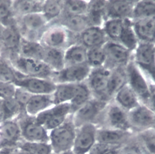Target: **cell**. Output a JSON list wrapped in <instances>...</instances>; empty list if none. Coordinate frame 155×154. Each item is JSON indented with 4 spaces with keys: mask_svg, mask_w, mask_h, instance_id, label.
<instances>
[{
    "mask_svg": "<svg viewBox=\"0 0 155 154\" xmlns=\"http://www.w3.org/2000/svg\"><path fill=\"white\" fill-rule=\"evenodd\" d=\"M154 48H155V47H154Z\"/></svg>",
    "mask_w": 155,
    "mask_h": 154,
    "instance_id": "cell-59",
    "label": "cell"
},
{
    "mask_svg": "<svg viewBox=\"0 0 155 154\" xmlns=\"http://www.w3.org/2000/svg\"><path fill=\"white\" fill-rule=\"evenodd\" d=\"M127 77L128 78L130 86L137 96L143 100L147 104L149 98V86L136 66L130 63L127 69Z\"/></svg>",
    "mask_w": 155,
    "mask_h": 154,
    "instance_id": "cell-16",
    "label": "cell"
},
{
    "mask_svg": "<svg viewBox=\"0 0 155 154\" xmlns=\"http://www.w3.org/2000/svg\"><path fill=\"white\" fill-rule=\"evenodd\" d=\"M16 24L22 37L39 42L40 38L50 25L42 12L28 14L16 19Z\"/></svg>",
    "mask_w": 155,
    "mask_h": 154,
    "instance_id": "cell-3",
    "label": "cell"
},
{
    "mask_svg": "<svg viewBox=\"0 0 155 154\" xmlns=\"http://www.w3.org/2000/svg\"><path fill=\"white\" fill-rule=\"evenodd\" d=\"M33 95L22 88L16 86L13 98L24 108Z\"/></svg>",
    "mask_w": 155,
    "mask_h": 154,
    "instance_id": "cell-46",
    "label": "cell"
},
{
    "mask_svg": "<svg viewBox=\"0 0 155 154\" xmlns=\"http://www.w3.org/2000/svg\"><path fill=\"white\" fill-rule=\"evenodd\" d=\"M15 120L19 126L23 140L49 143L48 130L37 122L36 117L28 115L24 111Z\"/></svg>",
    "mask_w": 155,
    "mask_h": 154,
    "instance_id": "cell-4",
    "label": "cell"
},
{
    "mask_svg": "<svg viewBox=\"0 0 155 154\" xmlns=\"http://www.w3.org/2000/svg\"><path fill=\"white\" fill-rule=\"evenodd\" d=\"M76 133V127L70 114L61 125L50 131L49 143L52 151L60 153L72 150Z\"/></svg>",
    "mask_w": 155,
    "mask_h": 154,
    "instance_id": "cell-1",
    "label": "cell"
},
{
    "mask_svg": "<svg viewBox=\"0 0 155 154\" xmlns=\"http://www.w3.org/2000/svg\"><path fill=\"white\" fill-rule=\"evenodd\" d=\"M90 73L87 64L65 66L59 71L53 72L51 80L56 84L78 83L84 80Z\"/></svg>",
    "mask_w": 155,
    "mask_h": 154,
    "instance_id": "cell-12",
    "label": "cell"
},
{
    "mask_svg": "<svg viewBox=\"0 0 155 154\" xmlns=\"http://www.w3.org/2000/svg\"><path fill=\"white\" fill-rule=\"evenodd\" d=\"M123 46L128 50H131L136 48L137 45V38L129 20L125 18L124 20V28L119 38Z\"/></svg>",
    "mask_w": 155,
    "mask_h": 154,
    "instance_id": "cell-36",
    "label": "cell"
},
{
    "mask_svg": "<svg viewBox=\"0 0 155 154\" xmlns=\"http://www.w3.org/2000/svg\"><path fill=\"white\" fill-rule=\"evenodd\" d=\"M14 85L24 88L32 95H51L56 86V84L50 79L24 77L19 74Z\"/></svg>",
    "mask_w": 155,
    "mask_h": 154,
    "instance_id": "cell-10",
    "label": "cell"
},
{
    "mask_svg": "<svg viewBox=\"0 0 155 154\" xmlns=\"http://www.w3.org/2000/svg\"><path fill=\"white\" fill-rule=\"evenodd\" d=\"M44 50L45 47L39 42L22 37L18 55L22 57L42 61Z\"/></svg>",
    "mask_w": 155,
    "mask_h": 154,
    "instance_id": "cell-21",
    "label": "cell"
},
{
    "mask_svg": "<svg viewBox=\"0 0 155 154\" xmlns=\"http://www.w3.org/2000/svg\"><path fill=\"white\" fill-rule=\"evenodd\" d=\"M133 27L136 36L144 42L151 43L155 40V18L137 19Z\"/></svg>",
    "mask_w": 155,
    "mask_h": 154,
    "instance_id": "cell-18",
    "label": "cell"
},
{
    "mask_svg": "<svg viewBox=\"0 0 155 154\" xmlns=\"http://www.w3.org/2000/svg\"><path fill=\"white\" fill-rule=\"evenodd\" d=\"M18 147H4L0 149V154H16Z\"/></svg>",
    "mask_w": 155,
    "mask_h": 154,
    "instance_id": "cell-50",
    "label": "cell"
},
{
    "mask_svg": "<svg viewBox=\"0 0 155 154\" xmlns=\"http://www.w3.org/2000/svg\"><path fill=\"white\" fill-rule=\"evenodd\" d=\"M105 101L88 100L71 114L72 120L75 127L78 128L88 123L97 126L105 109Z\"/></svg>",
    "mask_w": 155,
    "mask_h": 154,
    "instance_id": "cell-5",
    "label": "cell"
},
{
    "mask_svg": "<svg viewBox=\"0 0 155 154\" xmlns=\"http://www.w3.org/2000/svg\"><path fill=\"white\" fill-rule=\"evenodd\" d=\"M6 60L10 63L18 74L21 76L51 80L54 72L41 60L25 58L18 55Z\"/></svg>",
    "mask_w": 155,
    "mask_h": 154,
    "instance_id": "cell-2",
    "label": "cell"
},
{
    "mask_svg": "<svg viewBox=\"0 0 155 154\" xmlns=\"http://www.w3.org/2000/svg\"><path fill=\"white\" fill-rule=\"evenodd\" d=\"M63 14L59 19V24L65 27L68 31L73 32H83L89 27L90 23L87 18L84 15H66Z\"/></svg>",
    "mask_w": 155,
    "mask_h": 154,
    "instance_id": "cell-27",
    "label": "cell"
},
{
    "mask_svg": "<svg viewBox=\"0 0 155 154\" xmlns=\"http://www.w3.org/2000/svg\"><path fill=\"white\" fill-rule=\"evenodd\" d=\"M124 28V20L121 19H111L105 25V31L113 39H119Z\"/></svg>",
    "mask_w": 155,
    "mask_h": 154,
    "instance_id": "cell-43",
    "label": "cell"
},
{
    "mask_svg": "<svg viewBox=\"0 0 155 154\" xmlns=\"http://www.w3.org/2000/svg\"><path fill=\"white\" fill-rule=\"evenodd\" d=\"M69 40V31L58 24H50L43 32L39 42L46 48L63 50Z\"/></svg>",
    "mask_w": 155,
    "mask_h": 154,
    "instance_id": "cell-11",
    "label": "cell"
},
{
    "mask_svg": "<svg viewBox=\"0 0 155 154\" xmlns=\"http://www.w3.org/2000/svg\"><path fill=\"white\" fill-rule=\"evenodd\" d=\"M137 63L143 69L155 65V48L151 43L143 42L139 45L136 53Z\"/></svg>",
    "mask_w": 155,
    "mask_h": 154,
    "instance_id": "cell-26",
    "label": "cell"
},
{
    "mask_svg": "<svg viewBox=\"0 0 155 154\" xmlns=\"http://www.w3.org/2000/svg\"><path fill=\"white\" fill-rule=\"evenodd\" d=\"M134 135L131 131L97 127L96 141L120 147L129 141Z\"/></svg>",
    "mask_w": 155,
    "mask_h": 154,
    "instance_id": "cell-15",
    "label": "cell"
},
{
    "mask_svg": "<svg viewBox=\"0 0 155 154\" xmlns=\"http://www.w3.org/2000/svg\"><path fill=\"white\" fill-rule=\"evenodd\" d=\"M50 154H74L72 150H69L67 152H60V153H55L52 152Z\"/></svg>",
    "mask_w": 155,
    "mask_h": 154,
    "instance_id": "cell-53",
    "label": "cell"
},
{
    "mask_svg": "<svg viewBox=\"0 0 155 154\" xmlns=\"http://www.w3.org/2000/svg\"><path fill=\"white\" fill-rule=\"evenodd\" d=\"M149 98L145 106L148 107L155 113V85H151L149 86Z\"/></svg>",
    "mask_w": 155,
    "mask_h": 154,
    "instance_id": "cell-49",
    "label": "cell"
},
{
    "mask_svg": "<svg viewBox=\"0 0 155 154\" xmlns=\"http://www.w3.org/2000/svg\"><path fill=\"white\" fill-rule=\"evenodd\" d=\"M52 106L53 103L51 95H33L26 104L24 111L27 115L36 117Z\"/></svg>",
    "mask_w": 155,
    "mask_h": 154,
    "instance_id": "cell-20",
    "label": "cell"
},
{
    "mask_svg": "<svg viewBox=\"0 0 155 154\" xmlns=\"http://www.w3.org/2000/svg\"><path fill=\"white\" fill-rule=\"evenodd\" d=\"M119 147H120L96 141L88 153L90 154H105L113 149H117Z\"/></svg>",
    "mask_w": 155,
    "mask_h": 154,
    "instance_id": "cell-48",
    "label": "cell"
},
{
    "mask_svg": "<svg viewBox=\"0 0 155 154\" xmlns=\"http://www.w3.org/2000/svg\"><path fill=\"white\" fill-rule=\"evenodd\" d=\"M87 154H90V153H87Z\"/></svg>",
    "mask_w": 155,
    "mask_h": 154,
    "instance_id": "cell-58",
    "label": "cell"
},
{
    "mask_svg": "<svg viewBox=\"0 0 155 154\" xmlns=\"http://www.w3.org/2000/svg\"><path fill=\"white\" fill-rule=\"evenodd\" d=\"M81 39L84 45L90 48L101 47L104 43L105 34L99 27L91 26L82 32Z\"/></svg>",
    "mask_w": 155,
    "mask_h": 154,
    "instance_id": "cell-28",
    "label": "cell"
},
{
    "mask_svg": "<svg viewBox=\"0 0 155 154\" xmlns=\"http://www.w3.org/2000/svg\"><path fill=\"white\" fill-rule=\"evenodd\" d=\"M90 91L88 88L82 84L77 85V89L75 96L70 103L71 109V114L85 103L89 98Z\"/></svg>",
    "mask_w": 155,
    "mask_h": 154,
    "instance_id": "cell-42",
    "label": "cell"
},
{
    "mask_svg": "<svg viewBox=\"0 0 155 154\" xmlns=\"http://www.w3.org/2000/svg\"><path fill=\"white\" fill-rule=\"evenodd\" d=\"M17 78V72L7 60L0 56V80L14 84Z\"/></svg>",
    "mask_w": 155,
    "mask_h": 154,
    "instance_id": "cell-41",
    "label": "cell"
},
{
    "mask_svg": "<svg viewBox=\"0 0 155 154\" xmlns=\"http://www.w3.org/2000/svg\"><path fill=\"white\" fill-rule=\"evenodd\" d=\"M118 148L117 149H113L108 152H107L105 154H118V150H117Z\"/></svg>",
    "mask_w": 155,
    "mask_h": 154,
    "instance_id": "cell-54",
    "label": "cell"
},
{
    "mask_svg": "<svg viewBox=\"0 0 155 154\" xmlns=\"http://www.w3.org/2000/svg\"><path fill=\"white\" fill-rule=\"evenodd\" d=\"M111 71L107 69H97L91 72L88 77L90 88L97 94H107L108 79Z\"/></svg>",
    "mask_w": 155,
    "mask_h": 154,
    "instance_id": "cell-22",
    "label": "cell"
},
{
    "mask_svg": "<svg viewBox=\"0 0 155 154\" xmlns=\"http://www.w3.org/2000/svg\"><path fill=\"white\" fill-rule=\"evenodd\" d=\"M106 60V55L104 49L101 47L90 48L87 51V62L95 67L101 66Z\"/></svg>",
    "mask_w": 155,
    "mask_h": 154,
    "instance_id": "cell-44",
    "label": "cell"
},
{
    "mask_svg": "<svg viewBox=\"0 0 155 154\" xmlns=\"http://www.w3.org/2000/svg\"><path fill=\"white\" fill-rule=\"evenodd\" d=\"M64 60L65 66L86 64L87 51L85 48L80 45L70 47L64 53Z\"/></svg>",
    "mask_w": 155,
    "mask_h": 154,
    "instance_id": "cell-30",
    "label": "cell"
},
{
    "mask_svg": "<svg viewBox=\"0 0 155 154\" xmlns=\"http://www.w3.org/2000/svg\"><path fill=\"white\" fill-rule=\"evenodd\" d=\"M16 86L13 83L0 80V98L2 100L13 98Z\"/></svg>",
    "mask_w": 155,
    "mask_h": 154,
    "instance_id": "cell-47",
    "label": "cell"
},
{
    "mask_svg": "<svg viewBox=\"0 0 155 154\" xmlns=\"http://www.w3.org/2000/svg\"><path fill=\"white\" fill-rule=\"evenodd\" d=\"M153 129H155V126L154 127V128H153Z\"/></svg>",
    "mask_w": 155,
    "mask_h": 154,
    "instance_id": "cell-57",
    "label": "cell"
},
{
    "mask_svg": "<svg viewBox=\"0 0 155 154\" xmlns=\"http://www.w3.org/2000/svg\"><path fill=\"white\" fill-rule=\"evenodd\" d=\"M128 120L131 132L139 133L155 126V113L145 105H139L128 111Z\"/></svg>",
    "mask_w": 155,
    "mask_h": 154,
    "instance_id": "cell-8",
    "label": "cell"
},
{
    "mask_svg": "<svg viewBox=\"0 0 155 154\" xmlns=\"http://www.w3.org/2000/svg\"><path fill=\"white\" fill-rule=\"evenodd\" d=\"M107 2L105 1H91L88 4L87 18L93 26L97 27L100 24L103 16L106 14Z\"/></svg>",
    "mask_w": 155,
    "mask_h": 154,
    "instance_id": "cell-31",
    "label": "cell"
},
{
    "mask_svg": "<svg viewBox=\"0 0 155 154\" xmlns=\"http://www.w3.org/2000/svg\"><path fill=\"white\" fill-rule=\"evenodd\" d=\"M64 9V1L47 0L44 1L42 13L48 21L51 23L61 16Z\"/></svg>",
    "mask_w": 155,
    "mask_h": 154,
    "instance_id": "cell-33",
    "label": "cell"
},
{
    "mask_svg": "<svg viewBox=\"0 0 155 154\" xmlns=\"http://www.w3.org/2000/svg\"><path fill=\"white\" fill-rule=\"evenodd\" d=\"M2 99H1V98H0V106H1V103H2Z\"/></svg>",
    "mask_w": 155,
    "mask_h": 154,
    "instance_id": "cell-56",
    "label": "cell"
},
{
    "mask_svg": "<svg viewBox=\"0 0 155 154\" xmlns=\"http://www.w3.org/2000/svg\"><path fill=\"white\" fill-rule=\"evenodd\" d=\"M18 149L32 154H50L53 152L50 143L28 142L24 140L19 143Z\"/></svg>",
    "mask_w": 155,
    "mask_h": 154,
    "instance_id": "cell-38",
    "label": "cell"
},
{
    "mask_svg": "<svg viewBox=\"0 0 155 154\" xmlns=\"http://www.w3.org/2000/svg\"><path fill=\"white\" fill-rule=\"evenodd\" d=\"M44 1L41 0H15L13 1L12 8L15 18L23 16L42 12Z\"/></svg>",
    "mask_w": 155,
    "mask_h": 154,
    "instance_id": "cell-23",
    "label": "cell"
},
{
    "mask_svg": "<svg viewBox=\"0 0 155 154\" xmlns=\"http://www.w3.org/2000/svg\"><path fill=\"white\" fill-rule=\"evenodd\" d=\"M104 50L106 55V60L107 59H109V61L113 65L120 68L121 66L127 64L129 57V52L123 45L110 42L105 45Z\"/></svg>",
    "mask_w": 155,
    "mask_h": 154,
    "instance_id": "cell-19",
    "label": "cell"
},
{
    "mask_svg": "<svg viewBox=\"0 0 155 154\" xmlns=\"http://www.w3.org/2000/svg\"><path fill=\"white\" fill-rule=\"evenodd\" d=\"M136 137L144 154H155V129L136 133Z\"/></svg>",
    "mask_w": 155,
    "mask_h": 154,
    "instance_id": "cell-34",
    "label": "cell"
},
{
    "mask_svg": "<svg viewBox=\"0 0 155 154\" xmlns=\"http://www.w3.org/2000/svg\"><path fill=\"white\" fill-rule=\"evenodd\" d=\"M12 4V0H0V24L4 27L16 24Z\"/></svg>",
    "mask_w": 155,
    "mask_h": 154,
    "instance_id": "cell-39",
    "label": "cell"
},
{
    "mask_svg": "<svg viewBox=\"0 0 155 154\" xmlns=\"http://www.w3.org/2000/svg\"><path fill=\"white\" fill-rule=\"evenodd\" d=\"M22 36L16 24L5 27L2 37L0 56L5 59L18 54Z\"/></svg>",
    "mask_w": 155,
    "mask_h": 154,
    "instance_id": "cell-13",
    "label": "cell"
},
{
    "mask_svg": "<svg viewBox=\"0 0 155 154\" xmlns=\"http://www.w3.org/2000/svg\"><path fill=\"white\" fill-rule=\"evenodd\" d=\"M78 83L56 84V89L51 94L53 105L70 103L74 98Z\"/></svg>",
    "mask_w": 155,
    "mask_h": 154,
    "instance_id": "cell-24",
    "label": "cell"
},
{
    "mask_svg": "<svg viewBox=\"0 0 155 154\" xmlns=\"http://www.w3.org/2000/svg\"><path fill=\"white\" fill-rule=\"evenodd\" d=\"M2 106L4 121L15 120L21 113L25 111L13 97L2 100Z\"/></svg>",
    "mask_w": 155,
    "mask_h": 154,
    "instance_id": "cell-37",
    "label": "cell"
},
{
    "mask_svg": "<svg viewBox=\"0 0 155 154\" xmlns=\"http://www.w3.org/2000/svg\"><path fill=\"white\" fill-rule=\"evenodd\" d=\"M118 154H144L137 139L136 134L126 144L117 149Z\"/></svg>",
    "mask_w": 155,
    "mask_h": 154,
    "instance_id": "cell-45",
    "label": "cell"
},
{
    "mask_svg": "<svg viewBox=\"0 0 155 154\" xmlns=\"http://www.w3.org/2000/svg\"><path fill=\"white\" fill-rule=\"evenodd\" d=\"M97 126V127L131 131L128 120V111L119 104L110 105L105 107Z\"/></svg>",
    "mask_w": 155,
    "mask_h": 154,
    "instance_id": "cell-6",
    "label": "cell"
},
{
    "mask_svg": "<svg viewBox=\"0 0 155 154\" xmlns=\"http://www.w3.org/2000/svg\"><path fill=\"white\" fill-rule=\"evenodd\" d=\"M88 4L84 1H64L62 14L66 15H84L87 13Z\"/></svg>",
    "mask_w": 155,
    "mask_h": 154,
    "instance_id": "cell-40",
    "label": "cell"
},
{
    "mask_svg": "<svg viewBox=\"0 0 155 154\" xmlns=\"http://www.w3.org/2000/svg\"><path fill=\"white\" fill-rule=\"evenodd\" d=\"M132 15L137 19L155 18V2L151 1H137L134 5Z\"/></svg>",
    "mask_w": 155,
    "mask_h": 154,
    "instance_id": "cell-35",
    "label": "cell"
},
{
    "mask_svg": "<svg viewBox=\"0 0 155 154\" xmlns=\"http://www.w3.org/2000/svg\"><path fill=\"white\" fill-rule=\"evenodd\" d=\"M96 124L88 123L76 128L75 139L72 148L74 154H87L96 142Z\"/></svg>",
    "mask_w": 155,
    "mask_h": 154,
    "instance_id": "cell-9",
    "label": "cell"
},
{
    "mask_svg": "<svg viewBox=\"0 0 155 154\" xmlns=\"http://www.w3.org/2000/svg\"><path fill=\"white\" fill-rule=\"evenodd\" d=\"M71 114L69 103L53 105L36 116L37 122L48 131L61 125Z\"/></svg>",
    "mask_w": 155,
    "mask_h": 154,
    "instance_id": "cell-7",
    "label": "cell"
},
{
    "mask_svg": "<svg viewBox=\"0 0 155 154\" xmlns=\"http://www.w3.org/2000/svg\"><path fill=\"white\" fill-rule=\"evenodd\" d=\"M133 1H110L107 2L106 14L111 19L126 18L133 13L134 7Z\"/></svg>",
    "mask_w": 155,
    "mask_h": 154,
    "instance_id": "cell-17",
    "label": "cell"
},
{
    "mask_svg": "<svg viewBox=\"0 0 155 154\" xmlns=\"http://www.w3.org/2000/svg\"><path fill=\"white\" fill-rule=\"evenodd\" d=\"M116 98L118 104L127 111L139 105L136 94L130 85L127 84L118 91L116 93Z\"/></svg>",
    "mask_w": 155,
    "mask_h": 154,
    "instance_id": "cell-29",
    "label": "cell"
},
{
    "mask_svg": "<svg viewBox=\"0 0 155 154\" xmlns=\"http://www.w3.org/2000/svg\"><path fill=\"white\" fill-rule=\"evenodd\" d=\"M144 69H145L150 74V75H151L153 80L154 81V82L155 83V65L152 66H151L150 68Z\"/></svg>",
    "mask_w": 155,
    "mask_h": 154,
    "instance_id": "cell-51",
    "label": "cell"
},
{
    "mask_svg": "<svg viewBox=\"0 0 155 154\" xmlns=\"http://www.w3.org/2000/svg\"><path fill=\"white\" fill-rule=\"evenodd\" d=\"M16 154H32L30 152H26V151H24V150H20L19 149L18 151L17 152Z\"/></svg>",
    "mask_w": 155,
    "mask_h": 154,
    "instance_id": "cell-55",
    "label": "cell"
},
{
    "mask_svg": "<svg viewBox=\"0 0 155 154\" xmlns=\"http://www.w3.org/2000/svg\"><path fill=\"white\" fill-rule=\"evenodd\" d=\"M64 53V50L45 47L42 61L53 71H59L65 66Z\"/></svg>",
    "mask_w": 155,
    "mask_h": 154,
    "instance_id": "cell-25",
    "label": "cell"
},
{
    "mask_svg": "<svg viewBox=\"0 0 155 154\" xmlns=\"http://www.w3.org/2000/svg\"><path fill=\"white\" fill-rule=\"evenodd\" d=\"M22 140L21 129L16 120H7L0 124V149L18 147Z\"/></svg>",
    "mask_w": 155,
    "mask_h": 154,
    "instance_id": "cell-14",
    "label": "cell"
},
{
    "mask_svg": "<svg viewBox=\"0 0 155 154\" xmlns=\"http://www.w3.org/2000/svg\"><path fill=\"white\" fill-rule=\"evenodd\" d=\"M4 26L0 24V51H1V42H2V33L4 29Z\"/></svg>",
    "mask_w": 155,
    "mask_h": 154,
    "instance_id": "cell-52",
    "label": "cell"
},
{
    "mask_svg": "<svg viewBox=\"0 0 155 154\" xmlns=\"http://www.w3.org/2000/svg\"><path fill=\"white\" fill-rule=\"evenodd\" d=\"M127 74L120 68H117L110 72L108 79L107 95L111 96L116 94L125 84Z\"/></svg>",
    "mask_w": 155,
    "mask_h": 154,
    "instance_id": "cell-32",
    "label": "cell"
}]
</instances>
